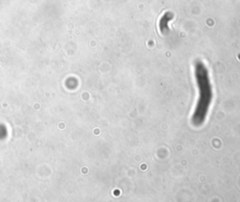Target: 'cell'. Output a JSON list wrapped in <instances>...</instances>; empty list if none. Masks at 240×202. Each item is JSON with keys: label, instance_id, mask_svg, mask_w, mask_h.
Masks as SVG:
<instances>
[{"label": "cell", "instance_id": "obj_1", "mask_svg": "<svg viewBox=\"0 0 240 202\" xmlns=\"http://www.w3.org/2000/svg\"><path fill=\"white\" fill-rule=\"evenodd\" d=\"M195 78L199 88V98L191 120L193 125L200 126L206 118L213 94L207 70L205 65L199 61L195 64Z\"/></svg>", "mask_w": 240, "mask_h": 202}]
</instances>
